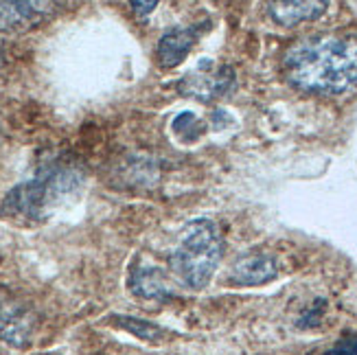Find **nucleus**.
Listing matches in <instances>:
<instances>
[{
    "label": "nucleus",
    "mask_w": 357,
    "mask_h": 355,
    "mask_svg": "<svg viewBox=\"0 0 357 355\" xmlns=\"http://www.w3.org/2000/svg\"><path fill=\"white\" fill-rule=\"evenodd\" d=\"M283 73L294 88L309 95H344L357 88V38H305L285 53Z\"/></svg>",
    "instance_id": "f257e3e1"
},
{
    "label": "nucleus",
    "mask_w": 357,
    "mask_h": 355,
    "mask_svg": "<svg viewBox=\"0 0 357 355\" xmlns=\"http://www.w3.org/2000/svg\"><path fill=\"white\" fill-rule=\"evenodd\" d=\"M84 174L73 165H53L33 180L13 187L5 202L3 213L11 218L46 220L61 204H66L82 189Z\"/></svg>",
    "instance_id": "f03ea898"
},
{
    "label": "nucleus",
    "mask_w": 357,
    "mask_h": 355,
    "mask_svg": "<svg viewBox=\"0 0 357 355\" xmlns=\"http://www.w3.org/2000/svg\"><path fill=\"white\" fill-rule=\"evenodd\" d=\"M224 255L220 228L211 220H193L182 228V237L172 252V268L189 289H204Z\"/></svg>",
    "instance_id": "7ed1b4c3"
},
{
    "label": "nucleus",
    "mask_w": 357,
    "mask_h": 355,
    "mask_svg": "<svg viewBox=\"0 0 357 355\" xmlns=\"http://www.w3.org/2000/svg\"><path fill=\"white\" fill-rule=\"evenodd\" d=\"M59 0H0V31L22 33L51 18Z\"/></svg>",
    "instance_id": "20e7f679"
},
{
    "label": "nucleus",
    "mask_w": 357,
    "mask_h": 355,
    "mask_svg": "<svg viewBox=\"0 0 357 355\" xmlns=\"http://www.w3.org/2000/svg\"><path fill=\"white\" fill-rule=\"evenodd\" d=\"M36 331V314L22 301L0 292V338L13 347H29Z\"/></svg>",
    "instance_id": "39448f33"
},
{
    "label": "nucleus",
    "mask_w": 357,
    "mask_h": 355,
    "mask_svg": "<svg viewBox=\"0 0 357 355\" xmlns=\"http://www.w3.org/2000/svg\"><path fill=\"white\" fill-rule=\"evenodd\" d=\"M329 9V0H270L268 11L272 20L281 27H298L303 22L318 20Z\"/></svg>",
    "instance_id": "423d86ee"
},
{
    "label": "nucleus",
    "mask_w": 357,
    "mask_h": 355,
    "mask_svg": "<svg viewBox=\"0 0 357 355\" xmlns=\"http://www.w3.org/2000/svg\"><path fill=\"white\" fill-rule=\"evenodd\" d=\"M235 86V73L230 68H217L208 73H193L182 82V92L199 101H213Z\"/></svg>",
    "instance_id": "0eeeda50"
},
{
    "label": "nucleus",
    "mask_w": 357,
    "mask_h": 355,
    "mask_svg": "<svg viewBox=\"0 0 357 355\" xmlns=\"http://www.w3.org/2000/svg\"><path fill=\"white\" fill-rule=\"evenodd\" d=\"M276 274H278V266L274 257L263 255V252H252V255L241 257L237 264L232 266L228 279L235 285H263L276 279Z\"/></svg>",
    "instance_id": "6e6552de"
},
{
    "label": "nucleus",
    "mask_w": 357,
    "mask_h": 355,
    "mask_svg": "<svg viewBox=\"0 0 357 355\" xmlns=\"http://www.w3.org/2000/svg\"><path fill=\"white\" fill-rule=\"evenodd\" d=\"M197 42V29L193 27H176L169 29L167 33L158 42V61L162 68H176L182 64L184 57L189 55V51Z\"/></svg>",
    "instance_id": "1a4fd4ad"
},
{
    "label": "nucleus",
    "mask_w": 357,
    "mask_h": 355,
    "mask_svg": "<svg viewBox=\"0 0 357 355\" xmlns=\"http://www.w3.org/2000/svg\"><path fill=\"white\" fill-rule=\"evenodd\" d=\"M130 289L136 296L151 299V301H167L174 296L162 270L158 268H134L132 279H130Z\"/></svg>",
    "instance_id": "9d476101"
},
{
    "label": "nucleus",
    "mask_w": 357,
    "mask_h": 355,
    "mask_svg": "<svg viewBox=\"0 0 357 355\" xmlns=\"http://www.w3.org/2000/svg\"><path fill=\"white\" fill-rule=\"evenodd\" d=\"M112 320V325L123 329V331H128L136 338H141V340L145 342H160L167 338V331L162 327H158L156 322H149V320H143V318H136V316H110Z\"/></svg>",
    "instance_id": "9b49d317"
},
{
    "label": "nucleus",
    "mask_w": 357,
    "mask_h": 355,
    "mask_svg": "<svg viewBox=\"0 0 357 355\" xmlns=\"http://www.w3.org/2000/svg\"><path fill=\"white\" fill-rule=\"evenodd\" d=\"M324 355H357V333H347Z\"/></svg>",
    "instance_id": "f8f14e48"
},
{
    "label": "nucleus",
    "mask_w": 357,
    "mask_h": 355,
    "mask_svg": "<svg viewBox=\"0 0 357 355\" xmlns=\"http://www.w3.org/2000/svg\"><path fill=\"white\" fill-rule=\"evenodd\" d=\"M130 3H132V9L138 18H147V15L156 9V5L160 3V0H130Z\"/></svg>",
    "instance_id": "ddd939ff"
}]
</instances>
